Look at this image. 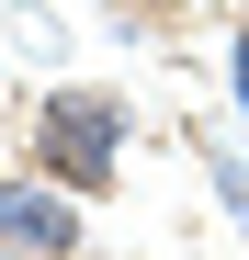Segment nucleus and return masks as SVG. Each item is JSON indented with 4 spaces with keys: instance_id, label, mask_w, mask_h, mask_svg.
<instances>
[{
    "instance_id": "f257e3e1",
    "label": "nucleus",
    "mask_w": 249,
    "mask_h": 260,
    "mask_svg": "<svg viewBox=\"0 0 249 260\" xmlns=\"http://www.w3.org/2000/svg\"><path fill=\"white\" fill-rule=\"evenodd\" d=\"M34 170L68 192H113L124 170V102L113 91H46L34 102Z\"/></svg>"
},
{
    "instance_id": "f03ea898",
    "label": "nucleus",
    "mask_w": 249,
    "mask_h": 260,
    "mask_svg": "<svg viewBox=\"0 0 249 260\" xmlns=\"http://www.w3.org/2000/svg\"><path fill=\"white\" fill-rule=\"evenodd\" d=\"M0 249H23V260H68V249H79V204H68V181H46V170L0 181Z\"/></svg>"
},
{
    "instance_id": "7ed1b4c3",
    "label": "nucleus",
    "mask_w": 249,
    "mask_h": 260,
    "mask_svg": "<svg viewBox=\"0 0 249 260\" xmlns=\"http://www.w3.org/2000/svg\"><path fill=\"white\" fill-rule=\"evenodd\" d=\"M215 192H227V215L249 226V158H227V147H215Z\"/></svg>"
},
{
    "instance_id": "20e7f679",
    "label": "nucleus",
    "mask_w": 249,
    "mask_h": 260,
    "mask_svg": "<svg viewBox=\"0 0 249 260\" xmlns=\"http://www.w3.org/2000/svg\"><path fill=\"white\" fill-rule=\"evenodd\" d=\"M238 102H249V34H238Z\"/></svg>"
},
{
    "instance_id": "39448f33",
    "label": "nucleus",
    "mask_w": 249,
    "mask_h": 260,
    "mask_svg": "<svg viewBox=\"0 0 249 260\" xmlns=\"http://www.w3.org/2000/svg\"><path fill=\"white\" fill-rule=\"evenodd\" d=\"M0 260H23V249H0Z\"/></svg>"
}]
</instances>
